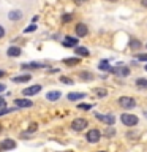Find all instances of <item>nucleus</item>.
I'll use <instances>...</instances> for the list:
<instances>
[{
	"label": "nucleus",
	"instance_id": "nucleus-39",
	"mask_svg": "<svg viewBox=\"0 0 147 152\" xmlns=\"http://www.w3.org/2000/svg\"><path fill=\"white\" fill-rule=\"evenodd\" d=\"M144 68H146V71H147V65H146V66H144Z\"/></svg>",
	"mask_w": 147,
	"mask_h": 152
},
{
	"label": "nucleus",
	"instance_id": "nucleus-25",
	"mask_svg": "<svg viewBox=\"0 0 147 152\" xmlns=\"http://www.w3.org/2000/svg\"><path fill=\"white\" fill-rule=\"evenodd\" d=\"M35 30H36V26H35V24H32V26H28V27L24 28V32H25V33H30V32H35Z\"/></svg>",
	"mask_w": 147,
	"mask_h": 152
},
{
	"label": "nucleus",
	"instance_id": "nucleus-2",
	"mask_svg": "<svg viewBox=\"0 0 147 152\" xmlns=\"http://www.w3.org/2000/svg\"><path fill=\"white\" fill-rule=\"evenodd\" d=\"M89 125V122L85 121V119H82V117H79V119H74L73 122H71V128L73 130H76V132H81V130H84L85 127Z\"/></svg>",
	"mask_w": 147,
	"mask_h": 152
},
{
	"label": "nucleus",
	"instance_id": "nucleus-35",
	"mask_svg": "<svg viewBox=\"0 0 147 152\" xmlns=\"http://www.w3.org/2000/svg\"><path fill=\"white\" fill-rule=\"evenodd\" d=\"M131 46H136L138 48V46H139V43H138V41H131Z\"/></svg>",
	"mask_w": 147,
	"mask_h": 152
},
{
	"label": "nucleus",
	"instance_id": "nucleus-5",
	"mask_svg": "<svg viewBox=\"0 0 147 152\" xmlns=\"http://www.w3.org/2000/svg\"><path fill=\"white\" fill-rule=\"evenodd\" d=\"M111 73H114L116 76H122V78H125V76L130 75V68H128V66L119 65V66H116V68H111Z\"/></svg>",
	"mask_w": 147,
	"mask_h": 152
},
{
	"label": "nucleus",
	"instance_id": "nucleus-10",
	"mask_svg": "<svg viewBox=\"0 0 147 152\" xmlns=\"http://www.w3.org/2000/svg\"><path fill=\"white\" fill-rule=\"evenodd\" d=\"M74 30H76V35H78V37H85V35L89 33L87 26H85V24H82V22H79L78 26L74 27Z\"/></svg>",
	"mask_w": 147,
	"mask_h": 152
},
{
	"label": "nucleus",
	"instance_id": "nucleus-30",
	"mask_svg": "<svg viewBox=\"0 0 147 152\" xmlns=\"http://www.w3.org/2000/svg\"><path fill=\"white\" fill-rule=\"evenodd\" d=\"M104 135H106V136H112L114 135V128H108V130L104 132Z\"/></svg>",
	"mask_w": 147,
	"mask_h": 152
},
{
	"label": "nucleus",
	"instance_id": "nucleus-14",
	"mask_svg": "<svg viewBox=\"0 0 147 152\" xmlns=\"http://www.w3.org/2000/svg\"><path fill=\"white\" fill-rule=\"evenodd\" d=\"M78 40H79V38L65 37V40H63V46H66V48H70V46H76V45H78Z\"/></svg>",
	"mask_w": 147,
	"mask_h": 152
},
{
	"label": "nucleus",
	"instance_id": "nucleus-4",
	"mask_svg": "<svg viewBox=\"0 0 147 152\" xmlns=\"http://www.w3.org/2000/svg\"><path fill=\"white\" fill-rule=\"evenodd\" d=\"M100 138H101V133H100V130H97V128H92V130L87 132V141L89 142H98Z\"/></svg>",
	"mask_w": 147,
	"mask_h": 152
},
{
	"label": "nucleus",
	"instance_id": "nucleus-1",
	"mask_svg": "<svg viewBox=\"0 0 147 152\" xmlns=\"http://www.w3.org/2000/svg\"><path fill=\"white\" fill-rule=\"evenodd\" d=\"M120 121H122L123 125L133 127V125H136V124H138V117L135 116V114H128V113H125V114H122V116H120Z\"/></svg>",
	"mask_w": 147,
	"mask_h": 152
},
{
	"label": "nucleus",
	"instance_id": "nucleus-19",
	"mask_svg": "<svg viewBox=\"0 0 147 152\" xmlns=\"http://www.w3.org/2000/svg\"><path fill=\"white\" fill-rule=\"evenodd\" d=\"M76 54L82 56V57H87L89 56V49H87V48H82V46H78V48H76Z\"/></svg>",
	"mask_w": 147,
	"mask_h": 152
},
{
	"label": "nucleus",
	"instance_id": "nucleus-23",
	"mask_svg": "<svg viewBox=\"0 0 147 152\" xmlns=\"http://www.w3.org/2000/svg\"><path fill=\"white\" fill-rule=\"evenodd\" d=\"M106 94H108V90H104V89H95V95H98V97H104Z\"/></svg>",
	"mask_w": 147,
	"mask_h": 152
},
{
	"label": "nucleus",
	"instance_id": "nucleus-18",
	"mask_svg": "<svg viewBox=\"0 0 147 152\" xmlns=\"http://www.w3.org/2000/svg\"><path fill=\"white\" fill-rule=\"evenodd\" d=\"M98 68L103 70V71H111V65H109L108 60H101V62L98 64Z\"/></svg>",
	"mask_w": 147,
	"mask_h": 152
},
{
	"label": "nucleus",
	"instance_id": "nucleus-36",
	"mask_svg": "<svg viewBox=\"0 0 147 152\" xmlns=\"http://www.w3.org/2000/svg\"><path fill=\"white\" fill-rule=\"evenodd\" d=\"M141 3H142V7H147V0H141Z\"/></svg>",
	"mask_w": 147,
	"mask_h": 152
},
{
	"label": "nucleus",
	"instance_id": "nucleus-11",
	"mask_svg": "<svg viewBox=\"0 0 147 152\" xmlns=\"http://www.w3.org/2000/svg\"><path fill=\"white\" fill-rule=\"evenodd\" d=\"M32 79L30 75H19V76H14L13 78V83H28V81Z\"/></svg>",
	"mask_w": 147,
	"mask_h": 152
},
{
	"label": "nucleus",
	"instance_id": "nucleus-31",
	"mask_svg": "<svg viewBox=\"0 0 147 152\" xmlns=\"http://www.w3.org/2000/svg\"><path fill=\"white\" fill-rule=\"evenodd\" d=\"M138 59H139V60H144V62H147V54H139V56H138Z\"/></svg>",
	"mask_w": 147,
	"mask_h": 152
},
{
	"label": "nucleus",
	"instance_id": "nucleus-24",
	"mask_svg": "<svg viewBox=\"0 0 147 152\" xmlns=\"http://www.w3.org/2000/svg\"><path fill=\"white\" fill-rule=\"evenodd\" d=\"M14 111V108H3V109H0V117L5 116V114H8V113H11Z\"/></svg>",
	"mask_w": 147,
	"mask_h": 152
},
{
	"label": "nucleus",
	"instance_id": "nucleus-33",
	"mask_svg": "<svg viewBox=\"0 0 147 152\" xmlns=\"http://www.w3.org/2000/svg\"><path fill=\"white\" fill-rule=\"evenodd\" d=\"M3 37H5V28L0 26V38H3Z\"/></svg>",
	"mask_w": 147,
	"mask_h": 152
},
{
	"label": "nucleus",
	"instance_id": "nucleus-29",
	"mask_svg": "<svg viewBox=\"0 0 147 152\" xmlns=\"http://www.w3.org/2000/svg\"><path fill=\"white\" fill-rule=\"evenodd\" d=\"M3 108H7V102H5L3 97H0V109H3Z\"/></svg>",
	"mask_w": 147,
	"mask_h": 152
},
{
	"label": "nucleus",
	"instance_id": "nucleus-21",
	"mask_svg": "<svg viewBox=\"0 0 147 152\" xmlns=\"http://www.w3.org/2000/svg\"><path fill=\"white\" fill-rule=\"evenodd\" d=\"M81 78L84 81H92L93 76H92V73H89V71H82V73H81Z\"/></svg>",
	"mask_w": 147,
	"mask_h": 152
},
{
	"label": "nucleus",
	"instance_id": "nucleus-41",
	"mask_svg": "<svg viewBox=\"0 0 147 152\" xmlns=\"http://www.w3.org/2000/svg\"><path fill=\"white\" fill-rule=\"evenodd\" d=\"M0 132H2V125H0Z\"/></svg>",
	"mask_w": 147,
	"mask_h": 152
},
{
	"label": "nucleus",
	"instance_id": "nucleus-40",
	"mask_svg": "<svg viewBox=\"0 0 147 152\" xmlns=\"http://www.w3.org/2000/svg\"><path fill=\"white\" fill-rule=\"evenodd\" d=\"M98 152H106V151H98Z\"/></svg>",
	"mask_w": 147,
	"mask_h": 152
},
{
	"label": "nucleus",
	"instance_id": "nucleus-6",
	"mask_svg": "<svg viewBox=\"0 0 147 152\" xmlns=\"http://www.w3.org/2000/svg\"><path fill=\"white\" fill-rule=\"evenodd\" d=\"M40 90H41V86L40 84H35V86H30V87L24 89L22 94H24V97H32V95L40 94Z\"/></svg>",
	"mask_w": 147,
	"mask_h": 152
},
{
	"label": "nucleus",
	"instance_id": "nucleus-16",
	"mask_svg": "<svg viewBox=\"0 0 147 152\" xmlns=\"http://www.w3.org/2000/svg\"><path fill=\"white\" fill-rule=\"evenodd\" d=\"M44 64H38V62H30V64H24L22 68L27 70V68H44Z\"/></svg>",
	"mask_w": 147,
	"mask_h": 152
},
{
	"label": "nucleus",
	"instance_id": "nucleus-9",
	"mask_svg": "<svg viewBox=\"0 0 147 152\" xmlns=\"http://www.w3.org/2000/svg\"><path fill=\"white\" fill-rule=\"evenodd\" d=\"M14 147H16V141L9 140V138L2 140V142H0V149L2 151H9V149H14Z\"/></svg>",
	"mask_w": 147,
	"mask_h": 152
},
{
	"label": "nucleus",
	"instance_id": "nucleus-3",
	"mask_svg": "<svg viewBox=\"0 0 147 152\" xmlns=\"http://www.w3.org/2000/svg\"><path fill=\"white\" fill-rule=\"evenodd\" d=\"M119 103H120V106L125 108V109H131V108L136 106L135 98H131V97H120L119 98Z\"/></svg>",
	"mask_w": 147,
	"mask_h": 152
},
{
	"label": "nucleus",
	"instance_id": "nucleus-12",
	"mask_svg": "<svg viewBox=\"0 0 147 152\" xmlns=\"http://www.w3.org/2000/svg\"><path fill=\"white\" fill-rule=\"evenodd\" d=\"M21 48H17V46H11V48H9V49L7 51V54L9 56V57H19V56H21Z\"/></svg>",
	"mask_w": 147,
	"mask_h": 152
},
{
	"label": "nucleus",
	"instance_id": "nucleus-38",
	"mask_svg": "<svg viewBox=\"0 0 147 152\" xmlns=\"http://www.w3.org/2000/svg\"><path fill=\"white\" fill-rule=\"evenodd\" d=\"M109 2H117V0H109Z\"/></svg>",
	"mask_w": 147,
	"mask_h": 152
},
{
	"label": "nucleus",
	"instance_id": "nucleus-26",
	"mask_svg": "<svg viewBox=\"0 0 147 152\" xmlns=\"http://www.w3.org/2000/svg\"><path fill=\"white\" fill-rule=\"evenodd\" d=\"M36 127H38V125H36L35 122H33V124H30V125H28V130H27V133H33V132L36 130Z\"/></svg>",
	"mask_w": 147,
	"mask_h": 152
},
{
	"label": "nucleus",
	"instance_id": "nucleus-13",
	"mask_svg": "<svg viewBox=\"0 0 147 152\" xmlns=\"http://www.w3.org/2000/svg\"><path fill=\"white\" fill-rule=\"evenodd\" d=\"M21 18H22V11H21V10H14V11H11L8 14L9 21H19Z\"/></svg>",
	"mask_w": 147,
	"mask_h": 152
},
{
	"label": "nucleus",
	"instance_id": "nucleus-15",
	"mask_svg": "<svg viewBox=\"0 0 147 152\" xmlns=\"http://www.w3.org/2000/svg\"><path fill=\"white\" fill-rule=\"evenodd\" d=\"M85 97V94H81V92H71L68 94V100L70 102H76V100H82Z\"/></svg>",
	"mask_w": 147,
	"mask_h": 152
},
{
	"label": "nucleus",
	"instance_id": "nucleus-32",
	"mask_svg": "<svg viewBox=\"0 0 147 152\" xmlns=\"http://www.w3.org/2000/svg\"><path fill=\"white\" fill-rule=\"evenodd\" d=\"M90 108H92L90 104H82V103L79 104V109H90Z\"/></svg>",
	"mask_w": 147,
	"mask_h": 152
},
{
	"label": "nucleus",
	"instance_id": "nucleus-7",
	"mask_svg": "<svg viewBox=\"0 0 147 152\" xmlns=\"http://www.w3.org/2000/svg\"><path fill=\"white\" fill-rule=\"evenodd\" d=\"M97 116V119H100V121H103L104 124H108V125H114V122H116V117L112 116V114H95Z\"/></svg>",
	"mask_w": 147,
	"mask_h": 152
},
{
	"label": "nucleus",
	"instance_id": "nucleus-28",
	"mask_svg": "<svg viewBox=\"0 0 147 152\" xmlns=\"http://www.w3.org/2000/svg\"><path fill=\"white\" fill-rule=\"evenodd\" d=\"M71 18H73L71 14H63V16H62V21H63V22H68V21H71Z\"/></svg>",
	"mask_w": 147,
	"mask_h": 152
},
{
	"label": "nucleus",
	"instance_id": "nucleus-34",
	"mask_svg": "<svg viewBox=\"0 0 147 152\" xmlns=\"http://www.w3.org/2000/svg\"><path fill=\"white\" fill-rule=\"evenodd\" d=\"M5 89H7V86H5V84H0V92H3Z\"/></svg>",
	"mask_w": 147,
	"mask_h": 152
},
{
	"label": "nucleus",
	"instance_id": "nucleus-22",
	"mask_svg": "<svg viewBox=\"0 0 147 152\" xmlns=\"http://www.w3.org/2000/svg\"><path fill=\"white\" fill-rule=\"evenodd\" d=\"M63 64H66V65H76V64H79V59H78V57H73V59H65Z\"/></svg>",
	"mask_w": 147,
	"mask_h": 152
},
{
	"label": "nucleus",
	"instance_id": "nucleus-17",
	"mask_svg": "<svg viewBox=\"0 0 147 152\" xmlns=\"http://www.w3.org/2000/svg\"><path fill=\"white\" fill-rule=\"evenodd\" d=\"M46 98L51 100V102H55V100L60 98V92H57V90H54V92H47L46 94Z\"/></svg>",
	"mask_w": 147,
	"mask_h": 152
},
{
	"label": "nucleus",
	"instance_id": "nucleus-27",
	"mask_svg": "<svg viewBox=\"0 0 147 152\" xmlns=\"http://www.w3.org/2000/svg\"><path fill=\"white\" fill-rule=\"evenodd\" d=\"M60 81H62L63 84H73V79H70V78H65V76H62V78H60Z\"/></svg>",
	"mask_w": 147,
	"mask_h": 152
},
{
	"label": "nucleus",
	"instance_id": "nucleus-8",
	"mask_svg": "<svg viewBox=\"0 0 147 152\" xmlns=\"http://www.w3.org/2000/svg\"><path fill=\"white\" fill-rule=\"evenodd\" d=\"M14 104H16V108H30V106H33V102L28 98H16L14 100Z\"/></svg>",
	"mask_w": 147,
	"mask_h": 152
},
{
	"label": "nucleus",
	"instance_id": "nucleus-37",
	"mask_svg": "<svg viewBox=\"0 0 147 152\" xmlns=\"http://www.w3.org/2000/svg\"><path fill=\"white\" fill-rule=\"evenodd\" d=\"M3 76H5V71H3V70H0V78H3Z\"/></svg>",
	"mask_w": 147,
	"mask_h": 152
},
{
	"label": "nucleus",
	"instance_id": "nucleus-20",
	"mask_svg": "<svg viewBox=\"0 0 147 152\" xmlns=\"http://www.w3.org/2000/svg\"><path fill=\"white\" fill-rule=\"evenodd\" d=\"M136 86H138L139 89H147V79H144V78L136 79Z\"/></svg>",
	"mask_w": 147,
	"mask_h": 152
}]
</instances>
